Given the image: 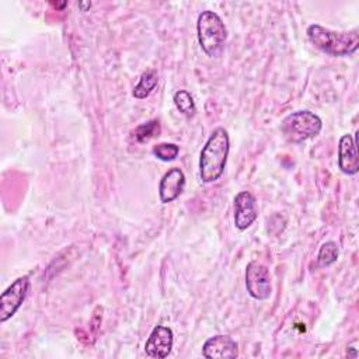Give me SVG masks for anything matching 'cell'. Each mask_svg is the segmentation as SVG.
Here are the masks:
<instances>
[{
	"mask_svg": "<svg viewBox=\"0 0 359 359\" xmlns=\"http://www.w3.org/2000/svg\"><path fill=\"white\" fill-rule=\"evenodd\" d=\"M245 287L255 300H266L272 293L269 269L259 261L248 262L245 268Z\"/></svg>",
	"mask_w": 359,
	"mask_h": 359,
	"instance_id": "5",
	"label": "cell"
},
{
	"mask_svg": "<svg viewBox=\"0 0 359 359\" xmlns=\"http://www.w3.org/2000/svg\"><path fill=\"white\" fill-rule=\"evenodd\" d=\"M29 290L28 276L17 278L0 296V321L6 323L11 318L24 303Z\"/></svg>",
	"mask_w": 359,
	"mask_h": 359,
	"instance_id": "6",
	"label": "cell"
},
{
	"mask_svg": "<svg viewBox=\"0 0 359 359\" xmlns=\"http://www.w3.org/2000/svg\"><path fill=\"white\" fill-rule=\"evenodd\" d=\"M323 129V121L311 111L302 109L289 114L280 123V130L286 140L292 143H302L316 137Z\"/></svg>",
	"mask_w": 359,
	"mask_h": 359,
	"instance_id": "4",
	"label": "cell"
},
{
	"mask_svg": "<svg viewBox=\"0 0 359 359\" xmlns=\"http://www.w3.org/2000/svg\"><path fill=\"white\" fill-rule=\"evenodd\" d=\"M185 188V175L182 170L174 167L170 168L160 180L158 196L163 203H170L175 201Z\"/></svg>",
	"mask_w": 359,
	"mask_h": 359,
	"instance_id": "11",
	"label": "cell"
},
{
	"mask_svg": "<svg viewBox=\"0 0 359 359\" xmlns=\"http://www.w3.org/2000/svg\"><path fill=\"white\" fill-rule=\"evenodd\" d=\"M79 6L83 8V11H86V8H88V7H91V3H79Z\"/></svg>",
	"mask_w": 359,
	"mask_h": 359,
	"instance_id": "18",
	"label": "cell"
},
{
	"mask_svg": "<svg viewBox=\"0 0 359 359\" xmlns=\"http://www.w3.org/2000/svg\"><path fill=\"white\" fill-rule=\"evenodd\" d=\"M309 41L321 52L331 56H348L358 50L359 34L353 31H332L320 24H311L307 27Z\"/></svg>",
	"mask_w": 359,
	"mask_h": 359,
	"instance_id": "2",
	"label": "cell"
},
{
	"mask_svg": "<svg viewBox=\"0 0 359 359\" xmlns=\"http://www.w3.org/2000/svg\"><path fill=\"white\" fill-rule=\"evenodd\" d=\"M172 345H174L172 330L167 325H156L151 330L144 344V352L150 358L164 359L170 355Z\"/></svg>",
	"mask_w": 359,
	"mask_h": 359,
	"instance_id": "7",
	"label": "cell"
},
{
	"mask_svg": "<svg viewBox=\"0 0 359 359\" xmlns=\"http://www.w3.org/2000/svg\"><path fill=\"white\" fill-rule=\"evenodd\" d=\"M157 81H158V76L157 73L150 69V70H146L144 73H142L140 79H139V83L135 86L132 94L135 98H139V100H143L146 97L150 95V93L154 90V87L157 86Z\"/></svg>",
	"mask_w": 359,
	"mask_h": 359,
	"instance_id": "12",
	"label": "cell"
},
{
	"mask_svg": "<svg viewBox=\"0 0 359 359\" xmlns=\"http://www.w3.org/2000/svg\"><path fill=\"white\" fill-rule=\"evenodd\" d=\"M339 255V248L337 243L334 241H325L321 244L318 254H317V261L321 266H330L332 265Z\"/></svg>",
	"mask_w": 359,
	"mask_h": 359,
	"instance_id": "15",
	"label": "cell"
},
{
	"mask_svg": "<svg viewBox=\"0 0 359 359\" xmlns=\"http://www.w3.org/2000/svg\"><path fill=\"white\" fill-rule=\"evenodd\" d=\"M338 167L346 175H355L359 171V157L356 139L346 133L342 135L338 143Z\"/></svg>",
	"mask_w": 359,
	"mask_h": 359,
	"instance_id": "10",
	"label": "cell"
},
{
	"mask_svg": "<svg viewBox=\"0 0 359 359\" xmlns=\"http://www.w3.org/2000/svg\"><path fill=\"white\" fill-rule=\"evenodd\" d=\"M349 349H351V352H346V355H348V356H352V358H356V356H358L356 348H352V346H351Z\"/></svg>",
	"mask_w": 359,
	"mask_h": 359,
	"instance_id": "17",
	"label": "cell"
},
{
	"mask_svg": "<svg viewBox=\"0 0 359 359\" xmlns=\"http://www.w3.org/2000/svg\"><path fill=\"white\" fill-rule=\"evenodd\" d=\"M160 133V123L157 119H151L146 123L139 125L135 130H133V137L136 142L139 143H146L150 139H153L156 135Z\"/></svg>",
	"mask_w": 359,
	"mask_h": 359,
	"instance_id": "14",
	"label": "cell"
},
{
	"mask_svg": "<svg viewBox=\"0 0 359 359\" xmlns=\"http://www.w3.org/2000/svg\"><path fill=\"white\" fill-rule=\"evenodd\" d=\"M172 101H174L177 109L182 115H185V116H194L195 115L196 107H195L192 95L187 90H178L177 93H174Z\"/></svg>",
	"mask_w": 359,
	"mask_h": 359,
	"instance_id": "13",
	"label": "cell"
},
{
	"mask_svg": "<svg viewBox=\"0 0 359 359\" xmlns=\"http://www.w3.org/2000/svg\"><path fill=\"white\" fill-rule=\"evenodd\" d=\"M238 355V344L229 335H215L205 341L202 356L206 359H233Z\"/></svg>",
	"mask_w": 359,
	"mask_h": 359,
	"instance_id": "9",
	"label": "cell"
},
{
	"mask_svg": "<svg viewBox=\"0 0 359 359\" xmlns=\"http://www.w3.org/2000/svg\"><path fill=\"white\" fill-rule=\"evenodd\" d=\"M230 150L229 133L224 128H216L208 137L199 156V175L205 184L217 181L227 164Z\"/></svg>",
	"mask_w": 359,
	"mask_h": 359,
	"instance_id": "1",
	"label": "cell"
},
{
	"mask_svg": "<svg viewBox=\"0 0 359 359\" xmlns=\"http://www.w3.org/2000/svg\"><path fill=\"white\" fill-rule=\"evenodd\" d=\"M258 216L255 196L248 191H241L234 196V226L238 230H247Z\"/></svg>",
	"mask_w": 359,
	"mask_h": 359,
	"instance_id": "8",
	"label": "cell"
},
{
	"mask_svg": "<svg viewBox=\"0 0 359 359\" xmlns=\"http://www.w3.org/2000/svg\"><path fill=\"white\" fill-rule=\"evenodd\" d=\"M52 6H55V7H65V6H66V3H65V1H63V3H60V4H59V3H52Z\"/></svg>",
	"mask_w": 359,
	"mask_h": 359,
	"instance_id": "19",
	"label": "cell"
},
{
	"mask_svg": "<svg viewBox=\"0 0 359 359\" xmlns=\"http://www.w3.org/2000/svg\"><path fill=\"white\" fill-rule=\"evenodd\" d=\"M151 151L161 161H172L178 156L180 147L174 143H158L153 146Z\"/></svg>",
	"mask_w": 359,
	"mask_h": 359,
	"instance_id": "16",
	"label": "cell"
},
{
	"mask_svg": "<svg viewBox=\"0 0 359 359\" xmlns=\"http://www.w3.org/2000/svg\"><path fill=\"white\" fill-rule=\"evenodd\" d=\"M196 35L202 50L213 57L222 52L227 39V29L219 14L212 10H205L198 15Z\"/></svg>",
	"mask_w": 359,
	"mask_h": 359,
	"instance_id": "3",
	"label": "cell"
}]
</instances>
